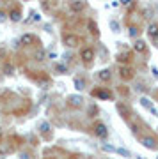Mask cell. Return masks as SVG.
Returning a JSON list of instances; mask_svg holds the SVG:
<instances>
[{
    "label": "cell",
    "instance_id": "6da1fadb",
    "mask_svg": "<svg viewBox=\"0 0 158 159\" xmlns=\"http://www.w3.org/2000/svg\"><path fill=\"white\" fill-rule=\"evenodd\" d=\"M92 129H94V134H96L100 140H107L108 138V129H107V125L103 124V122H96Z\"/></svg>",
    "mask_w": 158,
    "mask_h": 159
},
{
    "label": "cell",
    "instance_id": "7a4b0ae2",
    "mask_svg": "<svg viewBox=\"0 0 158 159\" xmlns=\"http://www.w3.org/2000/svg\"><path fill=\"white\" fill-rule=\"evenodd\" d=\"M80 57H82V60H84V62H92V60H94V57H96L94 48H91V46L82 48V51H80Z\"/></svg>",
    "mask_w": 158,
    "mask_h": 159
},
{
    "label": "cell",
    "instance_id": "3957f363",
    "mask_svg": "<svg viewBox=\"0 0 158 159\" xmlns=\"http://www.w3.org/2000/svg\"><path fill=\"white\" fill-rule=\"evenodd\" d=\"M80 43H82V41H80V37L77 34H66L64 35V44L68 46V48H77Z\"/></svg>",
    "mask_w": 158,
    "mask_h": 159
},
{
    "label": "cell",
    "instance_id": "277c9868",
    "mask_svg": "<svg viewBox=\"0 0 158 159\" xmlns=\"http://www.w3.org/2000/svg\"><path fill=\"white\" fill-rule=\"evenodd\" d=\"M119 76L123 80H126V81H130V80L135 76V71H133L130 66H121V67H119Z\"/></svg>",
    "mask_w": 158,
    "mask_h": 159
},
{
    "label": "cell",
    "instance_id": "5b68a950",
    "mask_svg": "<svg viewBox=\"0 0 158 159\" xmlns=\"http://www.w3.org/2000/svg\"><path fill=\"white\" fill-rule=\"evenodd\" d=\"M141 143H142V147L149 148V150H156V148H158V142H156L153 136H144V138H141Z\"/></svg>",
    "mask_w": 158,
    "mask_h": 159
},
{
    "label": "cell",
    "instance_id": "8992f818",
    "mask_svg": "<svg viewBox=\"0 0 158 159\" xmlns=\"http://www.w3.org/2000/svg\"><path fill=\"white\" fill-rule=\"evenodd\" d=\"M68 104H69V106L78 108V106H82V104H84V97L78 96V94H71V96H68Z\"/></svg>",
    "mask_w": 158,
    "mask_h": 159
},
{
    "label": "cell",
    "instance_id": "52a82bcc",
    "mask_svg": "<svg viewBox=\"0 0 158 159\" xmlns=\"http://www.w3.org/2000/svg\"><path fill=\"white\" fill-rule=\"evenodd\" d=\"M92 96L98 97V99H101V101H110V99H112V94H110L108 90H103V89L92 90Z\"/></svg>",
    "mask_w": 158,
    "mask_h": 159
},
{
    "label": "cell",
    "instance_id": "ba28073f",
    "mask_svg": "<svg viewBox=\"0 0 158 159\" xmlns=\"http://www.w3.org/2000/svg\"><path fill=\"white\" fill-rule=\"evenodd\" d=\"M69 9L73 12H82L85 9V2L84 0H75V2H69Z\"/></svg>",
    "mask_w": 158,
    "mask_h": 159
},
{
    "label": "cell",
    "instance_id": "9c48e42d",
    "mask_svg": "<svg viewBox=\"0 0 158 159\" xmlns=\"http://www.w3.org/2000/svg\"><path fill=\"white\" fill-rule=\"evenodd\" d=\"M9 20H11L12 23L22 21V9H20V7H14V9H11V11H9Z\"/></svg>",
    "mask_w": 158,
    "mask_h": 159
},
{
    "label": "cell",
    "instance_id": "30bf717a",
    "mask_svg": "<svg viewBox=\"0 0 158 159\" xmlns=\"http://www.w3.org/2000/svg\"><path fill=\"white\" fill-rule=\"evenodd\" d=\"M110 78H112V71L110 69H101V71H98V80L100 81H110Z\"/></svg>",
    "mask_w": 158,
    "mask_h": 159
},
{
    "label": "cell",
    "instance_id": "8fae6325",
    "mask_svg": "<svg viewBox=\"0 0 158 159\" xmlns=\"http://www.w3.org/2000/svg\"><path fill=\"white\" fill-rule=\"evenodd\" d=\"M147 35H149L153 41H158V23H151V25L147 27Z\"/></svg>",
    "mask_w": 158,
    "mask_h": 159
},
{
    "label": "cell",
    "instance_id": "7c38bea8",
    "mask_svg": "<svg viewBox=\"0 0 158 159\" xmlns=\"http://www.w3.org/2000/svg\"><path fill=\"white\" fill-rule=\"evenodd\" d=\"M146 50H147V44H146V41H142V39H137L135 43H133V51H137V53H144Z\"/></svg>",
    "mask_w": 158,
    "mask_h": 159
},
{
    "label": "cell",
    "instance_id": "4fadbf2b",
    "mask_svg": "<svg viewBox=\"0 0 158 159\" xmlns=\"http://www.w3.org/2000/svg\"><path fill=\"white\" fill-rule=\"evenodd\" d=\"M34 41H36L34 34H23L22 37H20V43H22V44H32Z\"/></svg>",
    "mask_w": 158,
    "mask_h": 159
},
{
    "label": "cell",
    "instance_id": "5bb4252c",
    "mask_svg": "<svg viewBox=\"0 0 158 159\" xmlns=\"http://www.w3.org/2000/svg\"><path fill=\"white\" fill-rule=\"evenodd\" d=\"M2 73L6 74V76H12L14 74V66L11 62H6L4 64V69H2Z\"/></svg>",
    "mask_w": 158,
    "mask_h": 159
},
{
    "label": "cell",
    "instance_id": "9a60e30c",
    "mask_svg": "<svg viewBox=\"0 0 158 159\" xmlns=\"http://www.w3.org/2000/svg\"><path fill=\"white\" fill-rule=\"evenodd\" d=\"M39 131L43 133V134L48 136V134H50V124H48L46 120H41V122H39Z\"/></svg>",
    "mask_w": 158,
    "mask_h": 159
},
{
    "label": "cell",
    "instance_id": "2e32d148",
    "mask_svg": "<svg viewBox=\"0 0 158 159\" xmlns=\"http://www.w3.org/2000/svg\"><path fill=\"white\" fill-rule=\"evenodd\" d=\"M73 85H75V89H77L78 92H84V89H85V83H84V80L82 78H75Z\"/></svg>",
    "mask_w": 158,
    "mask_h": 159
},
{
    "label": "cell",
    "instance_id": "e0dca14e",
    "mask_svg": "<svg viewBox=\"0 0 158 159\" xmlns=\"http://www.w3.org/2000/svg\"><path fill=\"white\" fill-rule=\"evenodd\" d=\"M87 27H89V32H91L92 35H98V34H100V30H98V27H96V23H94V21H89V23H87Z\"/></svg>",
    "mask_w": 158,
    "mask_h": 159
},
{
    "label": "cell",
    "instance_id": "ac0fdd59",
    "mask_svg": "<svg viewBox=\"0 0 158 159\" xmlns=\"http://www.w3.org/2000/svg\"><path fill=\"white\" fill-rule=\"evenodd\" d=\"M141 104H142V106H144V108H147V110L155 108V106H153V104H151V101H149L147 97H141Z\"/></svg>",
    "mask_w": 158,
    "mask_h": 159
},
{
    "label": "cell",
    "instance_id": "d6986e66",
    "mask_svg": "<svg viewBox=\"0 0 158 159\" xmlns=\"http://www.w3.org/2000/svg\"><path fill=\"white\" fill-rule=\"evenodd\" d=\"M110 29H112L114 32H121V25H119L117 20H110Z\"/></svg>",
    "mask_w": 158,
    "mask_h": 159
},
{
    "label": "cell",
    "instance_id": "ffe728a7",
    "mask_svg": "<svg viewBox=\"0 0 158 159\" xmlns=\"http://www.w3.org/2000/svg\"><path fill=\"white\" fill-rule=\"evenodd\" d=\"M55 69H57L61 74H66V73H68V67H66L64 64H55Z\"/></svg>",
    "mask_w": 158,
    "mask_h": 159
},
{
    "label": "cell",
    "instance_id": "44dd1931",
    "mask_svg": "<svg viewBox=\"0 0 158 159\" xmlns=\"http://www.w3.org/2000/svg\"><path fill=\"white\" fill-rule=\"evenodd\" d=\"M130 35L131 37H137V35H139V29H137L135 25H131L130 27Z\"/></svg>",
    "mask_w": 158,
    "mask_h": 159
},
{
    "label": "cell",
    "instance_id": "7402d4cb",
    "mask_svg": "<svg viewBox=\"0 0 158 159\" xmlns=\"http://www.w3.org/2000/svg\"><path fill=\"white\" fill-rule=\"evenodd\" d=\"M98 115V108L96 106H91L89 108V117H96Z\"/></svg>",
    "mask_w": 158,
    "mask_h": 159
},
{
    "label": "cell",
    "instance_id": "603a6c76",
    "mask_svg": "<svg viewBox=\"0 0 158 159\" xmlns=\"http://www.w3.org/2000/svg\"><path fill=\"white\" fill-rule=\"evenodd\" d=\"M7 18H9V14H7L6 11H0V23H4Z\"/></svg>",
    "mask_w": 158,
    "mask_h": 159
},
{
    "label": "cell",
    "instance_id": "cb8c5ba5",
    "mask_svg": "<svg viewBox=\"0 0 158 159\" xmlns=\"http://www.w3.org/2000/svg\"><path fill=\"white\" fill-rule=\"evenodd\" d=\"M39 85H41V89H48V87H50V81H48V80H43V81H39Z\"/></svg>",
    "mask_w": 158,
    "mask_h": 159
},
{
    "label": "cell",
    "instance_id": "d4e9b609",
    "mask_svg": "<svg viewBox=\"0 0 158 159\" xmlns=\"http://www.w3.org/2000/svg\"><path fill=\"white\" fill-rule=\"evenodd\" d=\"M103 150H107V152H117V148L110 147V145H103Z\"/></svg>",
    "mask_w": 158,
    "mask_h": 159
},
{
    "label": "cell",
    "instance_id": "484cf974",
    "mask_svg": "<svg viewBox=\"0 0 158 159\" xmlns=\"http://www.w3.org/2000/svg\"><path fill=\"white\" fill-rule=\"evenodd\" d=\"M117 152H119V154H121V156H126V157H130V156H131V154H130V152H128V150H124V148H121V147H119V148H117Z\"/></svg>",
    "mask_w": 158,
    "mask_h": 159
},
{
    "label": "cell",
    "instance_id": "4316f807",
    "mask_svg": "<svg viewBox=\"0 0 158 159\" xmlns=\"http://www.w3.org/2000/svg\"><path fill=\"white\" fill-rule=\"evenodd\" d=\"M121 4H123L124 7H131L133 6V0H121Z\"/></svg>",
    "mask_w": 158,
    "mask_h": 159
},
{
    "label": "cell",
    "instance_id": "83f0119b",
    "mask_svg": "<svg viewBox=\"0 0 158 159\" xmlns=\"http://www.w3.org/2000/svg\"><path fill=\"white\" fill-rule=\"evenodd\" d=\"M36 60H43V58H45V51H37V53H36Z\"/></svg>",
    "mask_w": 158,
    "mask_h": 159
},
{
    "label": "cell",
    "instance_id": "f1b7e54d",
    "mask_svg": "<svg viewBox=\"0 0 158 159\" xmlns=\"http://www.w3.org/2000/svg\"><path fill=\"white\" fill-rule=\"evenodd\" d=\"M20 46H22V43H20V39L12 41V48H14V50H18V48H20Z\"/></svg>",
    "mask_w": 158,
    "mask_h": 159
},
{
    "label": "cell",
    "instance_id": "f546056e",
    "mask_svg": "<svg viewBox=\"0 0 158 159\" xmlns=\"http://www.w3.org/2000/svg\"><path fill=\"white\" fill-rule=\"evenodd\" d=\"M151 73H153V76H155V78H158V69L155 67V66L151 67Z\"/></svg>",
    "mask_w": 158,
    "mask_h": 159
},
{
    "label": "cell",
    "instance_id": "4dcf8cb0",
    "mask_svg": "<svg viewBox=\"0 0 158 159\" xmlns=\"http://www.w3.org/2000/svg\"><path fill=\"white\" fill-rule=\"evenodd\" d=\"M32 16H34V18H32V20H34V21H39V20H41V18H39V14H37V12H34V14H32Z\"/></svg>",
    "mask_w": 158,
    "mask_h": 159
},
{
    "label": "cell",
    "instance_id": "1f68e13d",
    "mask_svg": "<svg viewBox=\"0 0 158 159\" xmlns=\"http://www.w3.org/2000/svg\"><path fill=\"white\" fill-rule=\"evenodd\" d=\"M48 57H50L52 60H55V58H57V53H50V55H48Z\"/></svg>",
    "mask_w": 158,
    "mask_h": 159
},
{
    "label": "cell",
    "instance_id": "d6a6232c",
    "mask_svg": "<svg viewBox=\"0 0 158 159\" xmlns=\"http://www.w3.org/2000/svg\"><path fill=\"white\" fill-rule=\"evenodd\" d=\"M20 157H22V159H30V157H28V154H22Z\"/></svg>",
    "mask_w": 158,
    "mask_h": 159
},
{
    "label": "cell",
    "instance_id": "836d02e7",
    "mask_svg": "<svg viewBox=\"0 0 158 159\" xmlns=\"http://www.w3.org/2000/svg\"><path fill=\"white\" fill-rule=\"evenodd\" d=\"M135 159H144V157H141V156H135Z\"/></svg>",
    "mask_w": 158,
    "mask_h": 159
},
{
    "label": "cell",
    "instance_id": "e575fe53",
    "mask_svg": "<svg viewBox=\"0 0 158 159\" xmlns=\"http://www.w3.org/2000/svg\"><path fill=\"white\" fill-rule=\"evenodd\" d=\"M0 113H2V110H0Z\"/></svg>",
    "mask_w": 158,
    "mask_h": 159
}]
</instances>
